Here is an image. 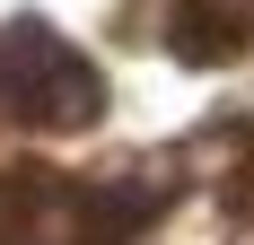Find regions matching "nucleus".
Listing matches in <instances>:
<instances>
[{
	"label": "nucleus",
	"mask_w": 254,
	"mask_h": 245,
	"mask_svg": "<svg viewBox=\"0 0 254 245\" xmlns=\"http://www.w3.org/2000/svg\"><path fill=\"white\" fill-rule=\"evenodd\" d=\"M105 97V79L79 61L44 18H18L0 35V105H18L26 122H88Z\"/></svg>",
	"instance_id": "obj_1"
}]
</instances>
